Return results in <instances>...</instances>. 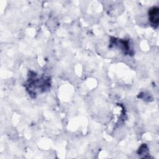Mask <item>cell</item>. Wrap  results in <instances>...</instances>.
I'll return each instance as SVG.
<instances>
[{"instance_id":"1","label":"cell","mask_w":159,"mask_h":159,"mask_svg":"<svg viewBox=\"0 0 159 159\" xmlns=\"http://www.w3.org/2000/svg\"><path fill=\"white\" fill-rule=\"evenodd\" d=\"M149 20L153 24L157 25L159 22V9L157 7H152L148 12Z\"/></svg>"}]
</instances>
